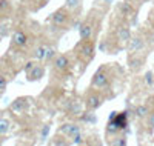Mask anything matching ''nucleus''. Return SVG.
<instances>
[{
    "label": "nucleus",
    "instance_id": "5",
    "mask_svg": "<svg viewBox=\"0 0 154 146\" xmlns=\"http://www.w3.org/2000/svg\"><path fill=\"white\" fill-rule=\"evenodd\" d=\"M106 100H108V97H106L105 92L94 88V86H91V85L86 88V91L83 92V96H82V103H83L85 109L88 112H94V111L100 109L102 106L105 105Z\"/></svg>",
    "mask_w": 154,
    "mask_h": 146
},
{
    "label": "nucleus",
    "instance_id": "19",
    "mask_svg": "<svg viewBox=\"0 0 154 146\" xmlns=\"http://www.w3.org/2000/svg\"><path fill=\"white\" fill-rule=\"evenodd\" d=\"M148 112H149V106H148L146 103L139 105L137 108H136V117L139 118V120H142V122L148 117Z\"/></svg>",
    "mask_w": 154,
    "mask_h": 146
},
{
    "label": "nucleus",
    "instance_id": "25",
    "mask_svg": "<svg viewBox=\"0 0 154 146\" xmlns=\"http://www.w3.org/2000/svg\"><path fill=\"white\" fill-rule=\"evenodd\" d=\"M0 38H2V37H0Z\"/></svg>",
    "mask_w": 154,
    "mask_h": 146
},
{
    "label": "nucleus",
    "instance_id": "16",
    "mask_svg": "<svg viewBox=\"0 0 154 146\" xmlns=\"http://www.w3.org/2000/svg\"><path fill=\"white\" fill-rule=\"evenodd\" d=\"M106 138H108L106 143L111 144V146H126L128 144V138H126V135L123 134V132L114 134V135H108Z\"/></svg>",
    "mask_w": 154,
    "mask_h": 146
},
{
    "label": "nucleus",
    "instance_id": "11",
    "mask_svg": "<svg viewBox=\"0 0 154 146\" xmlns=\"http://www.w3.org/2000/svg\"><path fill=\"white\" fill-rule=\"evenodd\" d=\"M11 45L16 48H25L28 45V34L22 29L14 31L12 32V37H11Z\"/></svg>",
    "mask_w": 154,
    "mask_h": 146
},
{
    "label": "nucleus",
    "instance_id": "13",
    "mask_svg": "<svg viewBox=\"0 0 154 146\" xmlns=\"http://www.w3.org/2000/svg\"><path fill=\"white\" fill-rule=\"evenodd\" d=\"M146 105L149 106V112H148V117L143 120V123H145L146 129H148L149 132H152V131H154V96L148 97Z\"/></svg>",
    "mask_w": 154,
    "mask_h": 146
},
{
    "label": "nucleus",
    "instance_id": "10",
    "mask_svg": "<svg viewBox=\"0 0 154 146\" xmlns=\"http://www.w3.org/2000/svg\"><path fill=\"white\" fill-rule=\"evenodd\" d=\"M146 54L145 52H139V54H128V65L133 72H137L142 69V66L145 65Z\"/></svg>",
    "mask_w": 154,
    "mask_h": 146
},
{
    "label": "nucleus",
    "instance_id": "15",
    "mask_svg": "<svg viewBox=\"0 0 154 146\" xmlns=\"http://www.w3.org/2000/svg\"><path fill=\"white\" fill-rule=\"evenodd\" d=\"M65 6L75 17H79L82 14V9H83V0H65Z\"/></svg>",
    "mask_w": 154,
    "mask_h": 146
},
{
    "label": "nucleus",
    "instance_id": "8",
    "mask_svg": "<svg viewBox=\"0 0 154 146\" xmlns=\"http://www.w3.org/2000/svg\"><path fill=\"white\" fill-rule=\"evenodd\" d=\"M145 49H146V40H145V37L140 35V34L133 35L131 40L126 45L128 54H139V52H145Z\"/></svg>",
    "mask_w": 154,
    "mask_h": 146
},
{
    "label": "nucleus",
    "instance_id": "4",
    "mask_svg": "<svg viewBox=\"0 0 154 146\" xmlns=\"http://www.w3.org/2000/svg\"><path fill=\"white\" fill-rule=\"evenodd\" d=\"M48 23L53 26L54 29L66 31V29L72 28V26H75V16L63 5L48 17Z\"/></svg>",
    "mask_w": 154,
    "mask_h": 146
},
{
    "label": "nucleus",
    "instance_id": "24",
    "mask_svg": "<svg viewBox=\"0 0 154 146\" xmlns=\"http://www.w3.org/2000/svg\"><path fill=\"white\" fill-rule=\"evenodd\" d=\"M0 144H2V140H0Z\"/></svg>",
    "mask_w": 154,
    "mask_h": 146
},
{
    "label": "nucleus",
    "instance_id": "18",
    "mask_svg": "<svg viewBox=\"0 0 154 146\" xmlns=\"http://www.w3.org/2000/svg\"><path fill=\"white\" fill-rule=\"evenodd\" d=\"M46 52H48V46H45V45H38L35 49H34V52H32V57L35 59V60H45L46 59Z\"/></svg>",
    "mask_w": 154,
    "mask_h": 146
},
{
    "label": "nucleus",
    "instance_id": "9",
    "mask_svg": "<svg viewBox=\"0 0 154 146\" xmlns=\"http://www.w3.org/2000/svg\"><path fill=\"white\" fill-rule=\"evenodd\" d=\"M117 12H119V17L125 19V20H130L131 17H134V14L137 12V6L130 2V0H125V2H122L119 6H117Z\"/></svg>",
    "mask_w": 154,
    "mask_h": 146
},
{
    "label": "nucleus",
    "instance_id": "7",
    "mask_svg": "<svg viewBox=\"0 0 154 146\" xmlns=\"http://www.w3.org/2000/svg\"><path fill=\"white\" fill-rule=\"evenodd\" d=\"M126 125H128L126 112H111L109 122L106 125V137L123 132L125 128H126Z\"/></svg>",
    "mask_w": 154,
    "mask_h": 146
},
{
    "label": "nucleus",
    "instance_id": "20",
    "mask_svg": "<svg viewBox=\"0 0 154 146\" xmlns=\"http://www.w3.org/2000/svg\"><path fill=\"white\" fill-rule=\"evenodd\" d=\"M23 2H26V5H29L32 11H38V9H42L49 0H23Z\"/></svg>",
    "mask_w": 154,
    "mask_h": 146
},
{
    "label": "nucleus",
    "instance_id": "2",
    "mask_svg": "<svg viewBox=\"0 0 154 146\" xmlns=\"http://www.w3.org/2000/svg\"><path fill=\"white\" fill-rule=\"evenodd\" d=\"M102 20H103L102 12H99L97 9H91L88 12V16L79 23V37L97 40L102 28Z\"/></svg>",
    "mask_w": 154,
    "mask_h": 146
},
{
    "label": "nucleus",
    "instance_id": "1",
    "mask_svg": "<svg viewBox=\"0 0 154 146\" xmlns=\"http://www.w3.org/2000/svg\"><path fill=\"white\" fill-rule=\"evenodd\" d=\"M114 83H116V66H112V63H105L99 66L91 78V86L103 91L108 100L116 97Z\"/></svg>",
    "mask_w": 154,
    "mask_h": 146
},
{
    "label": "nucleus",
    "instance_id": "6",
    "mask_svg": "<svg viewBox=\"0 0 154 146\" xmlns=\"http://www.w3.org/2000/svg\"><path fill=\"white\" fill-rule=\"evenodd\" d=\"M75 63L77 62L74 59L72 51L65 52V54H59L53 60V68H51V72H54L59 77H69L72 69H74Z\"/></svg>",
    "mask_w": 154,
    "mask_h": 146
},
{
    "label": "nucleus",
    "instance_id": "14",
    "mask_svg": "<svg viewBox=\"0 0 154 146\" xmlns=\"http://www.w3.org/2000/svg\"><path fill=\"white\" fill-rule=\"evenodd\" d=\"M59 132H62L63 135H66L68 138H72L74 135L80 134V126L75 123H63L59 129Z\"/></svg>",
    "mask_w": 154,
    "mask_h": 146
},
{
    "label": "nucleus",
    "instance_id": "17",
    "mask_svg": "<svg viewBox=\"0 0 154 146\" xmlns=\"http://www.w3.org/2000/svg\"><path fill=\"white\" fill-rule=\"evenodd\" d=\"M51 144H56V146H66V144H71V140H68L66 135H63L62 132H59L57 135H54L49 141Z\"/></svg>",
    "mask_w": 154,
    "mask_h": 146
},
{
    "label": "nucleus",
    "instance_id": "21",
    "mask_svg": "<svg viewBox=\"0 0 154 146\" xmlns=\"http://www.w3.org/2000/svg\"><path fill=\"white\" fill-rule=\"evenodd\" d=\"M9 129H11L9 120H8V118H5V117H0V135H5Z\"/></svg>",
    "mask_w": 154,
    "mask_h": 146
},
{
    "label": "nucleus",
    "instance_id": "23",
    "mask_svg": "<svg viewBox=\"0 0 154 146\" xmlns=\"http://www.w3.org/2000/svg\"><path fill=\"white\" fill-rule=\"evenodd\" d=\"M6 88V80H5V77H0V91H3Z\"/></svg>",
    "mask_w": 154,
    "mask_h": 146
},
{
    "label": "nucleus",
    "instance_id": "3",
    "mask_svg": "<svg viewBox=\"0 0 154 146\" xmlns=\"http://www.w3.org/2000/svg\"><path fill=\"white\" fill-rule=\"evenodd\" d=\"M96 40L91 38H80L72 48V54L75 62L82 66V69H85L86 66L91 63L96 57Z\"/></svg>",
    "mask_w": 154,
    "mask_h": 146
},
{
    "label": "nucleus",
    "instance_id": "22",
    "mask_svg": "<svg viewBox=\"0 0 154 146\" xmlns=\"http://www.w3.org/2000/svg\"><path fill=\"white\" fill-rule=\"evenodd\" d=\"M23 103H25V99H17L14 103L11 105V109H12V111H22Z\"/></svg>",
    "mask_w": 154,
    "mask_h": 146
},
{
    "label": "nucleus",
    "instance_id": "12",
    "mask_svg": "<svg viewBox=\"0 0 154 146\" xmlns=\"http://www.w3.org/2000/svg\"><path fill=\"white\" fill-rule=\"evenodd\" d=\"M45 75V66L43 65H34L29 71H26V78L29 82H37Z\"/></svg>",
    "mask_w": 154,
    "mask_h": 146
}]
</instances>
